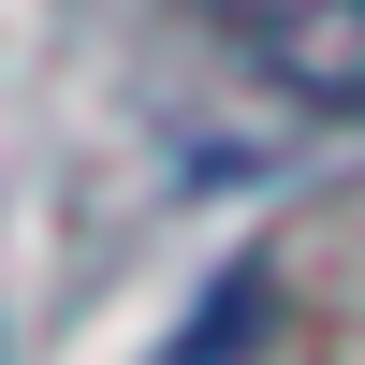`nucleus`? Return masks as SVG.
Instances as JSON below:
<instances>
[{
  "label": "nucleus",
  "mask_w": 365,
  "mask_h": 365,
  "mask_svg": "<svg viewBox=\"0 0 365 365\" xmlns=\"http://www.w3.org/2000/svg\"><path fill=\"white\" fill-rule=\"evenodd\" d=\"M205 29L263 88H292L322 117H365V0H205Z\"/></svg>",
  "instance_id": "obj_1"
}]
</instances>
